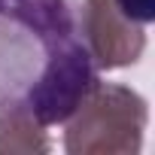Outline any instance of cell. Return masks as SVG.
Segmentation results:
<instances>
[{"instance_id": "obj_3", "label": "cell", "mask_w": 155, "mask_h": 155, "mask_svg": "<svg viewBox=\"0 0 155 155\" xmlns=\"http://www.w3.org/2000/svg\"><path fill=\"white\" fill-rule=\"evenodd\" d=\"M146 25L122 12L116 0H82L79 37L97 70H119L140 61L146 49Z\"/></svg>"}, {"instance_id": "obj_2", "label": "cell", "mask_w": 155, "mask_h": 155, "mask_svg": "<svg viewBox=\"0 0 155 155\" xmlns=\"http://www.w3.org/2000/svg\"><path fill=\"white\" fill-rule=\"evenodd\" d=\"M146 122L149 107L134 88L97 79L64 122V149L70 155H137Z\"/></svg>"}, {"instance_id": "obj_1", "label": "cell", "mask_w": 155, "mask_h": 155, "mask_svg": "<svg viewBox=\"0 0 155 155\" xmlns=\"http://www.w3.org/2000/svg\"><path fill=\"white\" fill-rule=\"evenodd\" d=\"M94 82L67 0H0V113L64 125Z\"/></svg>"}, {"instance_id": "obj_5", "label": "cell", "mask_w": 155, "mask_h": 155, "mask_svg": "<svg viewBox=\"0 0 155 155\" xmlns=\"http://www.w3.org/2000/svg\"><path fill=\"white\" fill-rule=\"evenodd\" d=\"M116 3L122 6L125 15H131L140 25H149L155 18V0H116Z\"/></svg>"}, {"instance_id": "obj_4", "label": "cell", "mask_w": 155, "mask_h": 155, "mask_svg": "<svg viewBox=\"0 0 155 155\" xmlns=\"http://www.w3.org/2000/svg\"><path fill=\"white\" fill-rule=\"evenodd\" d=\"M46 125L28 113H0V155H37L49 152Z\"/></svg>"}]
</instances>
